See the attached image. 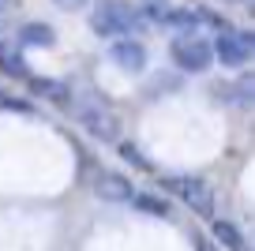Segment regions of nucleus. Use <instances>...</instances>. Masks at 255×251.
Returning <instances> with one entry per match:
<instances>
[{"instance_id":"7","label":"nucleus","mask_w":255,"mask_h":251,"mask_svg":"<svg viewBox=\"0 0 255 251\" xmlns=\"http://www.w3.org/2000/svg\"><path fill=\"white\" fill-rule=\"evenodd\" d=\"M94 195L105 199V203H131L135 188H131V180H128V176H120V173H98Z\"/></svg>"},{"instance_id":"13","label":"nucleus","mask_w":255,"mask_h":251,"mask_svg":"<svg viewBox=\"0 0 255 251\" xmlns=\"http://www.w3.org/2000/svg\"><path fill=\"white\" fill-rule=\"evenodd\" d=\"M120 157H124L128 165H135L139 173H150V161H146V154L135 146V142H120Z\"/></svg>"},{"instance_id":"5","label":"nucleus","mask_w":255,"mask_h":251,"mask_svg":"<svg viewBox=\"0 0 255 251\" xmlns=\"http://www.w3.org/2000/svg\"><path fill=\"white\" fill-rule=\"evenodd\" d=\"M210 49H214V60H222V68H244L252 60V34L225 26L218 41H210Z\"/></svg>"},{"instance_id":"9","label":"nucleus","mask_w":255,"mask_h":251,"mask_svg":"<svg viewBox=\"0 0 255 251\" xmlns=\"http://www.w3.org/2000/svg\"><path fill=\"white\" fill-rule=\"evenodd\" d=\"M26 83H30V94L34 98H49V102H68V98H72V90L64 87V83H56V79H26Z\"/></svg>"},{"instance_id":"4","label":"nucleus","mask_w":255,"mask_h":251,"mask_svg":"<svg viewBox=\"0 0 255 251\" xmlns=\"http://www.w3.org/2000/svg\"><path fill=\"white\" fill-rule=\"evenodd\" d=\"M72 113H75V120H79V124L87 127L94 139H117L120 124H117V117H113V113L105 109L102 102H90V98H75Z\"/></svg>"},{"instance_id":"16","label":"nucleus","mask_w":255,"mask_h":251,"mask_svg":"<svg viewBox=\"0 0 255 251\" xmlns=\"http://www.w3.org/2000/svg\"><path fill=\"white\" fill-rule=\"evenodd\" d=\"M4 102H8V98H4V90H0V109H4Z\"/></svg>"},{"instance_id":"15","label":"nucleus","mask_w":255,"mask_h":251,"mask_svg":"<svg viewBox=\"0 0 255 251\" xmlns=\"http://www.w3.org/2000/svg\"><path fill=\"white\" fill-rule=\"evenodd\" d=\"M56 8H64V11H75V8H83V4H87V0H53Z\"/></svg>"},{"instance_id":"8","label":"nucleus","mask_w":255,"mask_h":251,"mask_svg":"<svg viewBox=\"0 0 255 251\" xmlns=\"http://www.w3.org/2000/svg\"><path fill=\"white\" fill-rule=\"evenodd\" d=\"M19 41H23V45H34V49H53L56 34H53L49 23H23L19 26Z\"/></svg>"},{"instance_id":"6","label":"nucleus","mask_w":255,"mask_h":251,"mask_svg":"<svg viewBox=\"0 0 255 251\" xmlns=\"http://www.w3.org/2000/svg\"><path fill=\"white\" fill-rule=\"evenodd\" d=\"M109 60L124 75H139L146 68V45L139 38H117V41H109Z\"/></svg>"},{"instance_id":"14","label":"nucleus","mask_w":255,"mask_h":251,"mask_svg":"<svg viewBox=\"0 0 255 251\" xmlns=\"http://www.w3.org/2000/svg\"><path fill=\"white\" fill-rule=\"evenodd\" d=\"M252 98H255V83H252V75L244 71V75L237 79V87H233V102H240V105L248 109V105H252Z\"/></svg>"},{"instance_id":"10","label":"nucleus","mask_w":255,"mask_h":251,"mask_svg":"<svg viewBox=\"0 0 255 251\" xmlns=\"http://www.w3.org/2000/svg\"><path fill=\"white\" fill-rule=\"evenodd\" d=\"M0 71L11 75V79H30V64H26L11 45H0Z\"/></svg>"},{"instance_id":"3","label":"nucleus","mask_w":255,"mask_h":251,"mask_svg":"<svg viewBox=\"0 0 255 251\" xmlns=\"http://www.w3.org/2000/svg\"><path fill=\"white\" fill-rule=\"evenodd\" d=\"M161 188L173 191L188 210H195L199 218H210L214 214V188L199 176H161Z\"/></svg>"},{"instance_id":"12","label":"nucleus","mask_w":255,"mask_h":251,"mask_svg":"<svg viewBox=\"0 0 255 251\" xmlns=\"http://www.w3.org/2000/svg\"><path fill=\"white\" fill-rule=\"evenodd\" d=\"M214 236H218V244H225V251H248L244 236H240V229L233 221H214Z\"/></svg>"},{"instance_id":"1","label":"nucleus","mask_w":255,"mask_h":251,"mask_svg":"<svg viewBox=\"0 0 255 251\" xmlns=\"http://www.w3.org/2000/svg\"><path fill=\"white\" fill-rule=\"evenodd\" d=\"M146 26L143 8L135 4H124V0H98L90 8V30L98 38H139Z\"/></svg>"},{"instance_id":"11","label":"nucleus","mask_w":255,"mask_h":251,"mask_svg":"<svg viewBox=\"0 0 255 251\" xmlns=\"http://www.w3.org/2000/svg\"><path fill=\"white\" fill-rule=\"evenodd\" d=\"M131 206L143 214H150V218H169V199L161 195H146V191H139V195H131Z\"/></svg>"},{"instance_id":"2","label":"nucleus","mask_w":255,"mask_h":251,"mask_svg":"<svg viewBox=\"0 0 255 251\" xmlns=\"http://www.w3.org/2000/svg\"><path fill=\"white\" fill-rule=\"evenodd\" d=\"M169 56H173V64L180 71H188V75H203V71H210V64H214L210 38H203L199 30L176 34V38L169 41Z\"/></svg>"}]
</instances>
